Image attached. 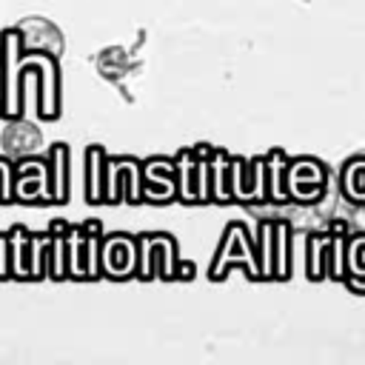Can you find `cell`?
Wrapping results in <instances>:
<instances>
[{
  "mask_svg": "<svg viewBox=\"0 0 365 365\" xmlns=\"http://www.w3.org/2000/svg\"><path fill=\"white\" fill-rule=\"evenodd\" d=\"M285 188H288V200H297L302 205L319 202L325 188H328V168H325V163H319L317 157L288 160Z\"/></svg>",
  "mask_w": 365,
  "mask_h": 365,
  "instance_id": "1",
  "label": "cell"
},
{
  "mask_svg": "<svg viewBox=\"0 0 365 365\" xmlns=\"http://www.w3.org/2000/svg\"><path fill=\"white\" fill-rule=\"evenodd\" d=\"M345 288L354 294H365V231H351L345 242Z\"/></svg>",
  "mask_w": 365,
  "mask_h": 365,
  "instance_id": "3",
  "label": "cell"
},
{
  "mask_svg": "<svg viewBox=\"0 0 365 365\" xmlns=\"http://www.w3.org/2000/svg\"><path fill=\"white\" fill-rule=\"evenodd\" d=\"M100 163H103V148H97V145L88 148V200H100V191H97V185H103L100 174H97Z\"/></svg>",
  "mask_w": 365,
  "mask_h": 365,
  "instance_id": "8",
  "label": "cell"
},
{
  "mask_svg": "<svg viewBox=\"0 0 365 365\" xmlns=\"http://www.w3.org/2000/svg\"><path fill=\"white\" fill-rule=\"evenodd\" d=\"M339 191L351 205L365 202V154H354L339 168Z\"/></svg>",
  "mask_w": 365,
  "mask_h": 365,
  "instance_id": "4",
  "label": "cell"
},
{
  "mask_svg": "<svg viewBox=\"0 0 365 365\" xmlns=\"http://www.w3.org/2000/svg\"><path fill=\"white\" fill-rule=\"evenodd\" d=\"M285 174H288V157L285 151L274 148L265 154V177H268V200L274 202H285L288 200V188H285Z\"/></svg>",
  "mask_w": 365,
  "mask_h": 365,
  "instance_id": "5",
  "label": "cell"
},
{
  "mask_svg": "<svg viewBox=\"0 0 365 365\" xmlns=\"http://www.w3.org/2000/svg\"><path fill=\"white\" fill-rule=\"evenodd\" d=\"M211 171V200H231V160L217 151L214 160H208Z\"/></svg>",
  "mask_w": 365,
  "mask_h": 365,
  "instance_id": "7",
  "label": "cell"
},
{
  "mask_svg": "<svg viewBox=\"0 0 365 365\" xmlns=\"http://www.w3.org/2000/svg\"><path fill=\"white\" fill-rule=\"evenodd\" d=\"M259 268L262 277L288 279L291 277V231L285 222H265L259 234Z\"/></svg>",
  "mask_w": 365,
  "mask_h": 365,
  "instance_id": "2",
  "label": "cell"
},
{
  "mask_svg": "<svg viewBox=\"0 0 365 365\" xmlns=\"http://www.w3.org/2000/svg\"><path fill=\"white\" fill-rule=\"evenodd\" d=\"M325 245H328V234L319 231H311L305 240V274L314 282L325 279Z\"/></svg>",
  "mask_w": 365,
  "mask_h": 365,
  "instance_id": "6",
  "label": "cell"
}]
</instances>
